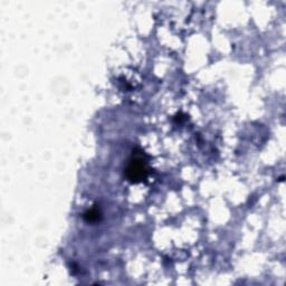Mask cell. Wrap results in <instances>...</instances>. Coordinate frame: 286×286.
Listing matches in <instances>:
<instances>
[{
    "mask_svg": "<svg viewBox=\"0 0 286 286\" xmlns=\"http://www.w3.org/2000/svg\"><path fill=\"white\" fill-rule=\"evenodd\" d=\"M126 178L129 181L137 183L148 177V168L146 160L142 159V155L132 157L128 168H126Z\"/></svg>",
    "mask_w": 286,
    "mask_h": 286,
    "instance_id": "1",
    "label": "cell"
},
{
    "mask_svg": "<svg viewBox=\"0 0 286 286\" xmlns=\"http://www.w3.org/2000/svg\"><path fill=\"white\" fill-rule=\"evenodd\" d=\"M101 217H102V215H101V211L97 208L89 209L86 211L85 214H84V219H85V221L87 222H97L101 220Z\"/></svg>",
    "mask_w": 286,
    "mask_h": 286,
    "instance_id": "2",
    "label": "cell"
}]
</instances>
